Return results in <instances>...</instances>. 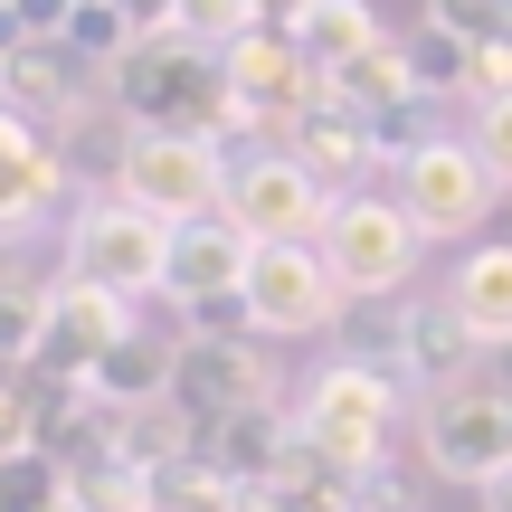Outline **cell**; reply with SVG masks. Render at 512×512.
I'll use <instances>...</instances> for the list:
<instances>
[{
  "label": "cell",
  "instance_id": "ba28073f",
  "mask_svg": "<svg viewBox=\"0 0 512 512\" xmlns=\"http://www.w3.org/2000/svg\"><path fill=\"white\" fill-rule=\"evenodd\" d=\"M162 266H171V228L162 219H143L114 190L76 209V228H67V275L76 285H105L124 304H143V294H162Z\"/></svg>",
  "mask_w": 512,
  "mask_h": 512
},
{
  "label": "cell",
  "instance_id": "603a6c76",
  "mask_svg": "<svg viewBox=\"0 0 512 512\" xmlns=\"http://www.w3.org/2000/svg\"><path fill=\"white\" fill-rule=\"evenodd\" d=\"M465 143L484 152V171H494V181L512 190V95H484L475 105V133H465Z\"/></svg>",
  "mask_w": 512,
  "mask_h": 512
},
{
  "label": "cell",
  "instance_id": "8992f818",
  "mask_svg": "<svg viewBox=\"0 0 512 512\" xmlns=\"http://www.w3.org/2000/svg\"><path fill=\"white\" fill-rule=\"evenodd\" d=\"M418 456H427V475L494 494V484L512 475V399H503L494 380L437 389V399L418 408Z\"/></svg>",
  "mask_w": 512,
  "mask_h": 512
},
{
  "label": "cell",
  "instance_id": "d4e9b609",
  "mask_svg": "<svg viewBox=\"0 0 512 512\" xmlns=\"http://www.w3.org/2000/svg\"><path fill=\"white\" fill-rule=\"evenodd\" d=\"M29 446H48L38 437V408L19 399V370H0V456H29Z\"/></svg>",
  "mask_w": 512,
  "mask_h": 512
},
{
  "label": "cell",
  "instance_id": "d6986e66",
  "mask_svg": "<svg viewBox=\"0 0 512 512\" xmlns=\"http://www.w3.org/2000/svg\"><path fill=\"white\" fill-rule=\"evenodd\" d=\"M399 57H408V76H418V95H475V48H465V38L418 29V38H399Z\"/></svg>",
  "mask_w": 512,
  "mask_h": 512
},
{
  "label": "cell",
  "instance_id": "7402d4cb",
  "mask_svg": "<svg viewBox=\"0 0 512 512\" xmlns=\"http://www.w3.org/2000/svg\"><path fill=\"white\" fill-rule=\"evenodd\" d=\"M171 38H190V48L228 57L238 38H256V10H247V0H181V19H171Z\"/></svg>",
  "mask_w": 512,
  "mask_h": 512
},
{
  "label": "cell",
  "instance_id": "3957f363",
  "mask_svg": "<svg viewBox=\"0 0 512 512\" xmlns=\"http://www.w3.org/2000/svg\"><path fill=\"white\" fill-rule=\"evenodd\" d=\"M332 200H342V190H332L313 162H294L285 143H256V152L228 162L219 219L238 228L247 247H313V238H323V219H332Z\"/></svg>",
  "mask_w": 512,
  "mask_h": 512
},
{
  "label": "cell",
  "instance_id": "e0dca14e",
  "mask_svg": "<svg viewBox=\"0 0 512 512\" xmlns=\"http://www.w3.org/2000/svg\"><path fill=\"white\" fill-rule=\"evenodd\" d=\"M48 200H57V152H48V133H38L19 105H0V238H19Z\"/></svg>",
  "mask_w": 512,
  "mask_h": 512
},
{
  "label": "cell",
  "instance_id": "5b68a950",
  "mask_svg": "<svg viewBox=\"0 0 512 512\" xmlns=\"http://www.w3.org/2000/svg\"><path fill=\"white\" fill-rule=\"evenodd\" d=\"M114 200H133L143 219H162V228L219 219V200H228V152L219 143H190V133H133L124 162H114Z\"/></svg>",
  "mask_w": 512,
  "mask_h": 512
},
{
  "label": "cell",
  "instance_id": "7a4b0ae2",
  "mask_svg": "<svg viewBox=\"0 0 512 512\" xmlns=\"http://www.w3.org/2000/svg\"><path fill=\"white\" fill-rule=\"evenodd\" d=\"M124 105H133V133H190V143L238 133L228 57L190 48V38H143V48L124 57Z\"/></svg>",
  "mask_w": 512,
  "mask_h": 512
},
{
  "label": "cell",
  "instance_id": "4dcf8cb0",
  "mask_svg": "<svg viewBox=\"0 0 512 512\" xmlns=\"http://www.w3.org/2000/svg\"><path fill=\"white\" fill-rule=\"evenodd\" d=\"M67 512H86V503H76V494H67Z\"/></svg>",
  "mask_w": 512,
  "mask_h": 512
},
{
  "label": "cell",
  "instance_id": "6da1fadb",
  "mask_svg": "<svg viewBox=\"0 0 512 512\" xmlns=\"http://www.w3.org/2000/svg\"><path fill=\"white\" fill-rule=\"evenodd\" d=\"M389 427H399V380H389L380 361H332V370H313L304 399H294V437H304V456L323 465L332 484L389 465Z\"/></svg>",
  "mask_w": 512,
  "mask_h": 512
},
{
  "label": "cell",
  "instance_id": "f1b7e54d",
  "mask_svg": "<svg viewBox=\"0 0 512 512\" xmlns=\"http://www.w3.org/2000/svg\"><path fill=\"white\" fill-rule=\"evenodd\" d=\"M484 512H512V475H503V484H494V494H484Z\"/></svg>",
  "mask_w": 512,
  "mask_h": 512
},
{
  "label": "cell",
  "instance_id": "52a82bcc",
  "mask_svg": "<svg viewBox=\"0 0 512 512\" xmlns=\"http://www.w3.org/2000/svg\"><path fill=\"white\" fill-rule=\"evenodd\" d=\"M342 275H332L323 247H256L247 256V285H238V323L256 342H313V332L342 313Z\"/></svg>",
  "mask_w": 512,
  "mask_h": 512
},
{
  "label": "cell",
  "instance_id": "7c38bea8",
  "mask_svg": "<svg viewBox=\"0 0 512 512\" xmlns=\"http://www.w3.org/2000/svg\"><path fill=\"white\" fill-rule=\"evenodd\" d=\"M171 408H181L190 427H228L238 408H275L266 389V361H256L247 342H209V332H181V370H171Z\"/></svg>",
  "mask_w": 512,
  "mask_h": 512
},
{
  "label": "cell",
  "instance_id": "30bf717a",
  "mask_svg": "<svg viewBox=\"0 0 512 512\" xmlns=\"http://www.w3.org/2000/svg\"><path fill=\"white\" fill-rule=\"evenodd\" d=\"M124 332H133V304H124V294L57 275V285L38 294V351H29V370H48L57 389H86V370L105 361Z\"/></svg>",
  "mask_w": 512,
  "mask_h": 512
},
{
  "label": "cell",
  "instance_id": "f546056e",
  "mask_svg": "<svg viewBox=\"0 0 512 512\" xmlns=\"http://www.w3.org/2000/svg\"><path fill=\"white\" fill-rule=\"evenodd\" d=\"M10 10H19V0H0V19H10Z\"/></svg>",
  "mask_w": 512,
  "mask_h": 512
},
{
  "label": "cell",
  "instance_id": "4316f807",
  "mask_svg": "<svg viewBox=\"0 0 512 512\" xmlns=\"http://www.w3.org/2000/svg\"><path fill=\"white\" fill-rule=\"evenodd\" d=\"M247 10H256V29H266V38H304V19L323 10V0H247Z\"/></svg>",
  "mask_w": 512,
  "mask_h": 512
},
{
  "label": "cell",
  "instance_id": "44dd1931",
  "mask_svg": "<svg viewBox=\"0 0 512 512\" xmlns=\"http://www.w3.org/2000/svg\"><path fill=\"white\" fill-rule=\"evenodd\" d=\"M427 29L465 38V48H512V0H427Z\"/></svg>",
  "mask_w": 512,
  "mask_h": 512
},
{
  "label": "cell",
  "instance_id": "484cf974",
  "mask_svg": "<svg viewBox=\"0 0 512 512\" xmlns=\"http://www.w3.org/2000/svg\"><path fill=\"white\" fill-rule=\"evenodd\" d=\"M114 19H124V29H133V48H143V38H171L181 0H114Z\"/></svg>",
  "mask_w": 512,
  "mask_h": 512
},
{
  "label": "cell",
  "instance_id": "9c48e42d",
  "mask_svg": "<svg viewBox=\"0 0 512 512\" xmlns=\"http://www.w3.org/2000/svg\"><path fill=\"white\" fill-rule=\"evenodd\" d=\"M503 181L484 171L475 143H456V133H427L418 152L399 162V209L427 228V238H475L484 219H494Z\"/></svg>",
  "mask_w": 512,
  "mask_h": 512
},
{
  "label": "cell",
  "instance_id": "2e32d148",
  "mask_svg": "<svg viewBox=\"0 0 512 512\" xmlns=\"http://www.w3.org/2000/svg\"><path fill=\"white\" fill-rule=\"evenodd\" d=\"M446 304H456V323L475 332L484 351L512 342V238H475L456 256V275H446Z\"/></svg>",
  "mask_w": 512,
  "mask_h": 512
},
{
  "label": "cell",
  "instance_id": "9a60e30c",
  "mask_svg": "<svg viewBox=\"0 0 512 512\" xmlns=\"http://www.w3.org/2000/svg\"><path fill=\"white\" fill-rule=\"evenodd\" d=\"M171 370H181V332H143V323H133L124 342L86 370L76 399L114 408V418H133V408H171Z\"/></svg>",
  "mask_w": 512,
  "mask_h": 512
},
{
  "label": "cell",
  "instance_id": "4fadbf2b",
  "mask_svg": "<svg viewBox=\"0 0 512 512\" xmlns=\"http://www.w3.org/2000/svg\"><path fill=\"white\" fill-rule=\"evenodd\" d=\"M247 238L228 219H190L171 228V266H162V304L190 313V323H209V313H238V285H247Z\"/></svg>",
  "mask_w": 512,
  "mask_h": 512
},
{
  "label": "cell",
  "instance_id": "ac0fdd59",
  "mask_svg": "<svg viewBox=\"0 0 512 512\" xmlns=\"http://www.w3.org/2000/svg\"><path fill=\"white\" fill-rule=\"evenodd\" d=\"M294 48L313 57V76H342V67H361L370 48H389V29H380V10L370 0H323V10L304 19V38Z\"/></svg>",
  "mask_w": 512,
  "mask_h": 512
},
{
  "label": "cell",
  "instance_id": "83f0119b",
  "mask_svg": "<svg viewBox=\"0 0 512 512\" xmlns=\"http://www.w3.org/2000/svg\"><path fill=\"white\" fill-rule=\"evenodd\" d=\"M484 380H494L503 399H512V342H503V351H484Z\"/></svg>",
  "mask_w": 512,
  "mask_h": 512
},
{
  "label": "cell",
  "instance_id": "cb8c5ba5",
  "mask_svg": "<svg viewBox=\"0 0 512 512\" xmlns=\"http://www.w3.org/2000/svg\"><path fill=\"white\" fill-rule=\"evenodd\" d=\"M29 351H38V294L0 285V370H29Z\"/></svg>",
  "mask_w": 512,
  "mask_h": 512
},
{
  "label": "cell",
  "instance_id": "8fae6325",
  "mask_svg": "<svg viewBox=\"0 0 512 512\" xmlns=\"http://www.w3.org/2000/svg\"><path fill=\"white\" fill-rule=\"evenodd\" d=\"M228 105H238V124L247 133H266V124H304L313 105H323V76H313V57L294 48V38H238L228 48Z\"/></svg>",
  "mask_w": 512,
  "mask_h": 512
},
{
  "label": "cell",
  "instance_id": "ffe728a7",
  "mask_svg": "<svg viewBox=\"0 0 512 512\" xmlns=\"http://www.w3.org/2000/svg\"><path fill=\"white\" fill-rule=\"evenodd\" d=\"M67 465L48 456V446H29V456H0V512H67Z\"/></svg>",
  "mask_w": 512,
  "mask_h": 512
},
{
  "label": "cell",
  "instance_id": "277c9868",
  "mask_svg": "<svg viewBox=\"0 0 512 512\" xmlns=\"http://www.w3.org/2000/svg\"><path fill=\"white\" fill-rule=\"evenodd\" d=\"M313 247L332 256V275H342L351 304H389V294H408V275H418L427 228L408 219L399 200H380V190H342Z\"/></svg>",
  "mask_w": 512,
  "mask_h": 512
},
{
  "label": "cell",
  "instance_id": "5bb4252c",
  "mask_svg": "<svg viewBox=\"0 0 512 512\" xmlns=\"http://www.w3.org/2000/svg\"><path fill=\"white\" fill-rule=\"evenodd\" d=\"M380 370H389L399 389H427V399H437V389H465V380L484 370V342L456 323V304L437 294V304H408V313H399V342L380 351Z\"/></svg>",
  "mask_w": 512,
  "mask_h": 512
}]
</instances>
